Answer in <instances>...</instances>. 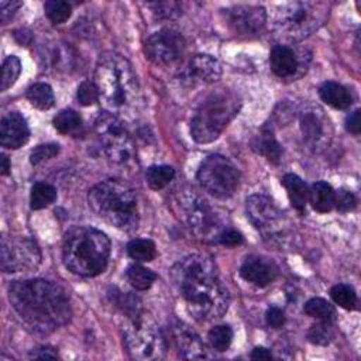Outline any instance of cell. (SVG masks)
<instances>
[{
	"label": "cell",
	"instance_id": "obj_1",
	"mask_svg": "<svg viewBox=\"0 0 361 361\" xmlns=\"http://www.w3.org/2000/svg\"><path fill=\"white\" fill-rule=\"evenodd\" d=\"M8 299L23 322L37 333H51L71 319V302L62 286L47 279H21L8 286Z\"/></svg>",
	"mask_w": 361,
	"mask_h": 361
},
{
	"label": "cell",
	"instance_id": "obj_2",
	"mask_svg": "<svg viewBox=\"0 0 361 361\" xmlns=\"http://www.w3.org/2000/svg\"><path fill=\"white\" fill-rule=\"evenodd\" d=\"M110 251V240L103 231L89 226H78L65 234L62 259L71 272L92 278L106 269Z\"/></svg>",
	"mask_w": 361,
	"mask_h": 361
},
{
	"label": "cell",
	"instance_id": "obj_3",
	"mask_svg": "<svg viewBox=\"0 0 361 361\" xmlns=\"http://www.w3.org/2000/svg\"><path fill=\"white\" fill-rule=\"evenodd\" d=\"M93 82L103 106L110 113L128 110L138 100V82L130 62L114 52L100 56Z\"/></svg>",
	"mask_w": 361,
	"mask_h": 361
},
{
	"label": "cell",
	"instance_id": "obj_4",
	"mask_svg": "<svg viewBox=\"0 0 361 361\" xmlns=\"http://www.w3.org/2000/svg\"><path fill=\"white\" fill-rule=\"evenodd\" d=\"M89 207L110 226L131 231L138 226V204L134 190L121 180L106 179L87 195Z\"/></svg>",
	"mask_w": 361,
	"mask_h": 361
},
{
	"label": "cell",
	"instance_id": "obj_5",
	"mask_svg": "<svg viewBox=\"0 0 361 361\" xmlns=\"http://www.w3.org/2000/svg\"><path fill=\"white\" fill-rule=\"evenodd\" d=\"M240 97L226 89L206 96L190 120V135L199 144H207L220 137L227 124L238 113Z\"/></svg>",
	"mask_w": 361,
	"mask_h": 361
},
{
	"label": "cell",
	"instance_id": "obj_6",
	"mask_svg": "<svg viewBox=\"0 0 361 361\" xmlns=\"http://www.w3.org/2000/svg\"><path fill=\"white\" fill-rule=\"evenodd\" d=\"M330 4L326 1H289L274 13L272 30L285 41H302L317 31L329 18Z\"/></svg>",
	"mask_w": 361,
	"mask_h": 361
},
{
	"label": "cell",
	"instance_id": "obj_7",
	"mask_svg": "<svg viewBox=\"0 0 361 361\" xmlns=\"http://www.w3.org/2000/svg\"><path fill=\"white\" fill-rule=\"evenodd\" d=\"M188 312L200 322L224 316L230 305V293L220 282L219 274L207 275L179 288Z\"/></svg>",
	"mask_w": 361,
	"mask_h": 361
},
{
	"label": "cell",
	"instance_id": "obj_8",
	"mask_svg": "<svg viewBox=\"0 0 361 361\" xmlns=\"http://www.w3.org/2000/svg\"><path fill=\"white\" fill-rule=\"evenodd\" d=\"M123 343L128 355L134 360H161L166 344L162 331L148 317L140 313L130 316L123 327Z\"/></svg>",
	"mask_w": 361,
	"mask_h": 361
},
{
	"label": "cell",
	"instance_id": "obj_9",
	"mask_svg": "<svg viewBox=\"0 0 361 361\" xmlns=\"http://www.w3.org/2000/svg\"><path fill=\"white\" fill-rule=\"evenodd\" d=\"M96 137L107 158L116 164H127L134 155V142L123 121L110 111H103L94 121Z\"/></svg>",
	"mask_w": 361,
	"mask_h": 361
},
{
	"label": "cell",
	"instance_id": "obj_10",
	"mask_svg": "<svg viewBox=\"0 0 361 361\" xmlns=\"http://www.w3.org/2000/svg\"><path fill=\"white\" fill-rule=\"evenodd\" d=\"M197 180L209 195L226 199L237 190L240 171L228 158L214 154L200 164Z\"/></svg>",
	"mask_w": 361,
	"mask_h": 361
},
{
	"label": "cell",
	"instance_id": "obj_11",
	"mask_svg": "<svg viewBox=\"0 0 361 361\" xmlns=\"http://www.w3.org/2000/svg\"><path fill=\"white\" fill-rule=\"evenodd\" d=\"M247 216L251 224L271 243H282L288 227L283 212L265 195H252L247 199Z\"/></svg>",
	"mask_w": 361,
	"mask_h": 361
},
{
	"label": "cell",
	"instance_id": "obj_12",
	"mask_svg": "<svg viewBox=\"0 0 361 361\" xmlns=\"http://www.w3.org/2000/svg\"><path fill=\"white\" fill-rule=\"evenodd\" d=\"M179 206L185 220L196 235L204 240L217 241L220 233L226 228L210 204L196 193H183L179 199Z\"/></svg>",
	"mask_w": 361,
	"mask_h": 361
},
{
	"label": "cell",
	"instance_id": "obj_13",
	"mask_svg": "<svg viewBox=\"0 0 361 361\" xmlns=\"http://www.w3.org/2000/svg\"><path fill=\"white\" fill-rule=\"evenodd\" d=\"M41 262L38 245L27 237H3L0 267L3 272L32 271Z\"/></svg>",
	"mask_w": 361,
	"mask_h": 361
},
{
	"label": "cell",
	"instance_id": "obj_14",
	"mask_svg": "<svg viewBox=\"0 0 361 361\" xmlns=\"http://www.w3.org/2000/svg\"><path fill=\"white\" fill-rule=\"evenodd\" d=\"M186 48L183 35L173 28H162L151 34L145 44L144 52L147 58L159 66H168L178 62Z\"/></svg>",
	"mask_w": 361,
	"mask_h": 361
},
{
	"label": "cell",
	"instance_id": "obj_15",
	"mask_svg": "<svg viewBox=\"0 0 361 361\" xmlns=\"http://www.w3.org/2000/svg\"><path fill=\"white\" fill-rule=\"evenodd\" d=\"M223 11L227 25L238 35L258 34L267 21V11L261 6L238 4Z\"/></svg>",
	"mask_w": 361,
	"mask_h": 361
},
{
	"label": "cell",
	"instance_id": "obj_16",
	"mask_svg": "<svg viewBox=\"0 0 361 361\" xmlns=\"http://www.w3.org/2000/svg\"><path fill=\"white\" fill-rule=\"evenodd\" d=\"M299 113V128L303 142L312 149L323 147L327 142L331 131L330 121L323 110L314 106H307Z\"/></svg>",
	"mask_w": 361,
	"mask_h": 361
},
{
	"label": "cell",
	"instance_id": "obj_17",
	"mask_svg": "<svg viewBox=\"0 0 361 361\" xmlns=\"http://www.w3.org/2000/svg\"><path fill=\"white\" fill-rule=\"evenodd\" d=\"M221 76V65L210 55H193L179 72V79L189 86L209 85Z\"/></svg>",
	"mask_w": 361,
	"mask_h": 361
},
{
	"label": "cell",
	"instance_id": "obj_18",
	"mask_svg": "<svg viewBox=\"0 0 361 361\" xmlns=\"http://www.w3.org/2000/svg\"><path fill=\"white\" fill-rule=\"evenodd\" d=\"M213 274H217L216 264L212 261V258L202 254L188 255L176 262L171 269V276L178 289L192 281Z\"/></svg>",
	"mask_w": 361,
	"mask_h": 361
},
{
	"label": "cell",
	"instance_id": "obj_19",
	"mask_svg": "<svg viewBox=\"0 0 361 361\" xmlns=\"http://www.w3.org/2000/svg\"><path fill=\"white\" fill-rule=\"evenodd\" d=\"M30 138V128L18 111H10L0 121V144L7 149H18Z\"/></svg>",
	"mask_w": 361,
	"mask_h": 361
},
{
	"label": "cell",
	"instance_id": "obj_20",
	"mask_svg": "<svg viewBox=\"0 0 361 361\" xmlns=\"http://www.w3.org/2000/svg\"><path fill=\"white\" fill-rule=\"evenodd\" d=\"M240 275L244 281L264 288L278 276V267L274 261L259 255H250L240 267Z\"/></svg>",
	"mask_w": 361,
	"mask_h": 361
},
{
	"label": "cell",
	"instance_id": "obj_21",
	"mask_svg": "<svg viewBox=\"0 0 361 361\" xmlns=\"http://www.w3.org/2000/svg\"><path fill=\"white\" fill-rule=\"evenodd\" d=\"M173 341L182 358L203 360L207 357V350L197 333L182 322L173 326Z\"/></svg>",
	"mask_w": 361,
	"mask_h": 361
},
{
	"label": "cell",
	"instance_id": "obj_22",
	"mask_svg": "<svg viewBox=\"0 0 361 361\" xmlns=\"http://www.w3.org/2000/svg\"><path fill=\"white\" fill-rule=\"evenodd\" d=\"M269 65L278 78L288 79L298 75L300 59L293 48L288 45H275L269 54Z\"/></svg>",
	"mask_w": 361,
	"mask_h": 361
},
{
	"label": "cell",
	"instance_id": "obj_23",
	"mask_svg": "<svg viewBox=\"0 0 361 361\" xmlns=\"http://www.w3.org/2000/svg\"><path fill=\"white\" fill-rule=\"evenodd\" d=\"M319 96L326 104L337 110H345L353 104V96L348 89L333 80L322 83L319 87Z\"/></svg>",
	"mask_w": 361,
	"mask_h": 361
},
{
	"label": "cell",
	"instance_id": "obj_24",
	"mask_svg": "<svg viewBox=\"0 0 361 361\" xmlns=\"http://www.w3.org/2000/svg\"><path fill=\"white\" fill-rule=\"evenodd\" d=\"M282 185L286 189L290 204L299 213H303L307 199H309V188L305 183V180L295 173H286L282 178Z\"/></svg>",
	"mask_w": 361,
	"mask_h": 361
},
{
	"label": "cell",
	"instance_id": "obj_25",
	"mask_svg": "<svg viewBox=\"0 0 361 361\" xmlns=\"http://www.w3.org/2000/svg\"><path fill=\"white\" fill-rule=\"evenodd\" d=\"M252 148L258 154L264 155L269 162H274V164L279 162L282 158V154H283L281 144L276 141V138L274 137L272 131L268 127L262 128L259 135L255 138Z\"/></svg>",
	"mask_w": 361,
	"mask_h": 361
},
{
	"label": "cell",
	"instance_id": "obj_26",
	"mask_svg": "<svg viewBox=\"0 0 361 361\" xmlns=\"http://www.w3.org/2000/svg\"><path fill=\"white\" fill-rule=\"evenodd\" d=\"M309 203L319 213H327L334 209V190L326 182H316L309 189Z\"/></svg>",
	"mask_w": 361,
	"mask_h": 361
},
{
	"label": "cell",
	"instance_id": "obj_27",
	"mask_svg": "<svg viewBox=\"0 0 361 361\" xmlns=\"http://www.w3.org/2000/svg\"><path fill=\"white\" fill-rule=\"evenodd\" d=\"M54 127L56 131H59L63 135H72L79 137L83 130V121L79 113H76L72 109H63L61 110L52 120Z\"/></svg>",
	"mask_w": 361,
	"mask_h": 361
},
{
	"label": "cell",
	"instance_id": "obj_28",
	"mask_svg": "<svg viewBox=\"0 0 361 361\" xmlns=\"http://www.w3.org/2000/svg\"><path fill=\"white\" fill-rule=\"evenodd\" d=\"M25 96H27L28 102L39 110H48L55 103V96H54L52 87L48 83H44V82H38V83L31 85L27 89Z\"/></svg>",
	"mask_w": 361,
	"mask_h": 361
},
{
	"label": "cell",
	"instance_id": "obj_29",
	"mask_svg": "<svg viewBox=\"0 0 361 361\" xmlns=\"http://www.w3.org/2000/svg\"><path fill=\"white\" fill-rule=\"evenodd\" d=\"M56 200V189L47 182H37L31 188L30 206L32 210H41Z\"/></svg>",
	"mask_w": 361,
	"mask_h": 361
},
{
	"label": "cell",
	"instance_id": "obj_30",
	"mask_svg": "<svg viewBox=\"0 0 361 361\" xmlns=\"http://www.w3.org/2000/svg\"><path fill=\"white\" fill-rule=\"evenodd\" d=\"M127 254L135 262H149L155 258V244L148 238H134L127 244Z\"/></svg>",
	"mask_w": 361,
	"mask_h": 361
},
{
	"label": "cell",
	"instance_id": "obj_31",
	"mask_svg": "<svg viewBox=\"0 0 361 361\" xmlns=\"http://www.w3.org/2000/svg\"><path fill=\"white\" fill-rule=\"evenodd\" d=\"M126 275H127V279H128L130 285L137 290L149 289L152 286V283L155 282V279H157V275L151 269H148V268H145L140 264L130 265L127 268Z\"/></svg>",
	"mask_w": 361,
	"mask_h": 361
},
{
	"label": "cell",
	"instance_id": "obj_32",
	"mask_svg": "<svg viewBox=\"0 0 361 361\" xmlns=\"http://www.w3.org/2000/svg\"><path fill=\"white\" fill-rule=\"evenodd\" d=\"M175 178V171L169 165H152L145 172V180L154 190H159L169 185Z\"/></svg>",
	"mask_w": 361,
	"mask_h": 361
},
{
	"label": "cell",
	"instance_id": "obj_33",
	"mask_svg": "<svg viewBox=\"0 0 361 361\" xmlns=\"http://www.w3.org/2000/svg\"><path fill=\"white\" fill-rule=\"evenodd\" d=\"M303 310L306 314H309L310 317L323 320V322H331L336 316V309L334 306L327 302L323 298H312L309 299L305 306Z\"/></svg>",
	"mask_w": 361,
	"mask_h": 361
},
{
	"label": "cell",
	"instance_id": "obj_34",
	"mask_svg": "<svg viewBox=\"0 0 361 361\" xmlns=\"http://www.w3.org/2000/svg\"><path fill=\"white\" fill-rule=\"evenodd\" d=\"M330 298L336 305L345 310H353L357 306V293L355 290L345 283H337L330 289Z\"/></svg>",
	"mask_w": 361,
	"mask_h": 361
},
{
	"label": "cell",
	"instance_id": "obj_35",
	"mask_svg": "<svg viewBox=\"0 0 361 361\" xmlns=\"http://www.w3.org/2000/svg\"><path fill=\"white\" fill-rule=\"evenodd\" d=\"M21 72V62L17 56L10 55L3 61L1 65V85L0 89L3 92H6L7 89H10L18 79Z\"/></svg>",
	"mask_w": 361,
	"mask_h": 361
},
{
	"label": "cell",
	"instance_id": "obj_36",
	"mask_svg": "<svg viewBox=\"0 0 361 361\" xmlns=\"http://www.w3.org/2000/svg\"><path fill=\"white\" fill-rule=\"evenodd\" d=\"M207 340L212 348H214L216 351H220V353L226 351L233 341V330L227 324L214 326L210 329L207 334Z\"/></svg>",
	"mask_w": 361,
	"mask_h": 361
},
{
	"label": "cell",
	"instance_id": "obj_37",
	"mask_svg": "<svg viewBox=\"0 0 361 361\" xmlns=\"http://www.w3.org/2000/svg\"><path fill=\"white\" fill-rule=\"evenodd\" d=\"M44 11H45L47 17L51 20V23L62 24L71 17L72 6L68 1L48 0L44 4Z\"/></svg>",
	"mask_w": 361,
	"mask_h": 361
},
{
	"label": "cell",
	"instance_id": "obj_38",
	"mask_svg": "<svg viewBox=\"0 0 361 361\" xmlns=\"http://www.w3.org/2000/svg\"><path fill=\"white\" fill-rule=\"evenodd\" d=\"M334 337V331L331 329L330 322H323L320 320V323L313 324L310 327V330L307 331V338L310 343L317 344V345H326L329 344Z\"/></svg>",
	"mask_w": 361,
	"mask_h": 361
},
{
	"label": "cell",
	"instance_id": "obj_39",
	"mask_svg": "<svg viewBox=\"0 0 361 361\" xmlns=\"http://www.w3.org/2000/svg\"><path fill=\"white\" fill-rule=\"evenodd\" d=\"M76 97L82 106H92L96 102H100L99 90H97L94 82H90V80H85L79 85Z\"/></svg>",
	"mask_w": 361,
	"mask_h": 361
},
{
	"label": "cell",
	"instance_id": "obj_40",
	"mask_svg": "<svg viewBox=\"0 0 361 361\" xmlns=\"http://www.w3.org/2000/svg\"><path fill=\"white\" fill-rule=\"evenodd\" d=\"M58 152H59V145L58 144H42V145H38L37 148L32 149V152L30 155V162L32 165H38L39 162L55 157Z\"/></svg>",
	"mask_w": 361,
	"mask_h": 361
},
{
	"label": "cell",
	"instance_id": "obj_41",
	"mask_svg": "<svg viewBox=\"0 0 361 361\" xmlns=\"http://www.w3.org/2000/svg\"><path fill=\"white\" fill-rule=\"evenodd\" d=\"M355 206H357V197L354 196V193L345 189H340L334 192V207L338 212L345 213L353 210Z\"/></svg>",
	"mask_w": 361,
	"mask_h": 361
},
{
	"label": "cell",
	"instance_id": "obj_42",
	"mask_svg": "<svg viewBox=\"0 0 361 361\" xmlns=\"http://www.w3.org/2000/svg\"><path fill=\"white\" fill-rule=\"evenodd\" d=\"M152 11L159 18H176L180 14V6L175 1H165V3H152L149 4Z\"/></svg>",
	"mask_w": 361,
	"mask_h": 361
},
{
	"label": "cell",
	"instance_id": "obj_43",
	"mask_svg": "<svg viewBox=\"0 0 361 361\" xmlns=\"http://www.w3.org/2000/svg\"><path fill=\"white\" fill-rule=\"evenodd\" d=\"M217 243H220V244H223L226 247H235V245H240L243 243V235L237 230L226 227L220 233V235L217 238Z\"/></svg>",
	"mask_w": 361,
	"mask_h": 361
},
{
	"label": "cell",
	"instance_id": "obj_44",
	"mask_svg": "<svg viewBox=\"0 0 361 361\" xmlns=\"http://www.w3.org/2000/svg\"><path fill=\"white\" fill-rule=\"evenodd\" d=\"M265 320L269 327L279 329L285 323V313L282 309H279L276 306H269L265 313Z\"/></svg>",
	"mask_w": 361,
	"mask_h": 361
},
{
	"label": "cell",
	"instance_id": "obj_45",
	"mask_svg": "<svg viewBox=\"0 0 361 361\" xmlns=\"http://www.w3.org/2000/svg\"><path fill=\"white\" fill-rule=\"evenodd\" d=\"M21 7V1H0V18L1 23L6 24L14 14L16 11Z\"/></svg>",
	"mask_w": 361,
	"mask_h": 361
},
{
	"label": "cell",
	"instance_id": "obj_46",
	"mask_svg": "<svg viewBox=\"0 0 361 361\" xmlns=\"http://www.w3.org/2000/svg\"><path fill=\"white\" fill-rule=\"evenodd\" d=\"M345 128H347V131H350L354 135L360 134V131H361V118H360V110L358 109L347 116Z\"/></svg>",
	"mask_w": 361,
	"mask_h": 361
},
{
	"label": "cell",
	"instance_id": "obj_47",
	"mask_svg": "<svg viewBox=\"0 0 361 361\" xmlns=\"http://www.w3.org/2000/svg\"><path fill=\"white\" fill-rule=\"evenodd\" d=\"M30 357L37 358V360H55V358H58V354L51 347H39V348L34 350L30 354Z\"/></svg>",
	"mask_w": 361,
	"mask_h": 361
},
{
	"label": "cell",
	"instance_id": "obj_48",
	"mask_svg": "<svg viewBox=\"0 0 361 361\" xmlns=\"http://www.w3.org/2000/svg\"><path fill=\"white\" fill-rule=\"evenodd\" d=\"M250 358L251 360H271L272 358V354L268 348L265 347H255L251 354H250Z\"/></svg>",
	"mask_w": 361,
	"mask_h": 361
},
{
	"label": "cell",
	"instance_id": "obj_49",
	"mask_svg": "<svg viewBox=\"0 0 361 361\" xmlns=\"http://www.w3.org/2000/svg\"><path fill=\"white\" fill-rule=\"evenodd\" d=\"M0 161H1V165H0V173H1V175H7V173L10 172V168H11L8 158H7L4 154H1Z\"/></svg>",
	"mask_w": 361,
	"mask_h": 361
}]
</instances>
